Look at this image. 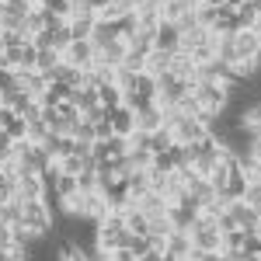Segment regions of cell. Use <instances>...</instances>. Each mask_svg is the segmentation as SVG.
<instances>
[{
	"label": "cell",
	"mask_w": 261,
	"mask_h": 261,
	"mask_svg": "<svg viewBox=\"0 0 261 261\" xmlns=\"http://www.w3.org/2000/svg\"><path fill=\"white\" fill-rule=\"evenodd\" d=\"M192 98H195L202 119L209 122V125L220 119V115H226V112H230V94H226V87H223V84H213V81L192 84Z\"/></svg>",
	"instance_id": "cell-1"
},
{
	"label": "cell",
	"mask_w": 261,
	"mask_h": 261,
	"mask_svg": "<svg viewBox=\"0 0 261 261\" xmlns=\"http://www.w3.org/2000/svg\"><path fill=\"white\" fill-rule=\"evenodd\" d=\"M188 237H192V251H202V254H220L223 251V233L213 216H195V223L188 226Z\"/></svg>",
	"instance_id": "cell-2"
},
{
	"label": "cell",
	"mask_w": 261,
	"mask_h": 261,
	"mask_svg": "<svg viewBox=\"0 0 261 261\" xmlns=\"http://www.w3.org/2000/svg\"><path fill=\"white\" fill-rule=\"evenodd\" d=\"M129 230H125V223H122V216L119 213H112L108 220H101V223H94V247L98 251H115V247H129Z\"/></svg>",
	"instance_id": "cell-3"
},
{
	"label": "cell",
	"mask_w": 261,
	"mask_h": 261,
	"mask_svg": "<svg viewBox=\"0 0 261 261\" xmlns=\"http://www.w3.org/2000/svg\"><path fill=\"white\" fill-rule=\"evenodd\" d=\"M53 223H56V213H53L49 195H45V199L24 202V213H21V226H24V230H32V233H39V237H49Z\"/></svg>",
	"instance_id": "cell-4"
},
{
	"label": "cell",
	"mask_w": 261,
	"mask_h": 261,
	"mask_svg": "<svg viewBox=\"0 0 261 261\" xmlns=\"http://www.w3.org/2000/svg\"><path fill=\"white\" fill-rule=\"evenodd\" d=\"M11 150H14V161H18L21 174H45V167L53 164V161H49V153L42 150L39 143H32V140L14 143Z\"/></svg>",
	"instance_id": "cell-5"
},
{
	"label": "cell",
	"mask_w": 261,
	"mask_h": 261,
	"mask_svg": "<svg viewBox=\"0 0 261 261\" xmlns=\"http://www.w3.org/2000/svg\"><path fill=\"white\" fill-rule=\"evenodd\" d=\"M192 87L185 81H178L174 73H167V77H157V98H153V105H161V108H174L185 94H188Z\"/></svg>",
	"instance_id": "cell-6"
},
{
	"label": "cell",
	"mask_w": 261,
	"mask_h": 261,
	"mask_svg": "<svg viewBox=\"0 0 261 261\" xmlns=\"http://www.w3.org/2000/svg\"><path fill=\"white\" fill-rule=\"evenodd\" d=\"M94 11L87 7V4H81V7H73V14H70V21H66V28H70V39L73 42H91V28H94Z\"/></svg>",
	"instance_id": "cell-7"
},
{
	"label": "cell",
	"mask_w": 261,
	"mask_h": 261,
	"mask_svg": "<svg viewBox=\"0 0 261 261\" xmlns=\"http://www.w3.org/2000/svg\"><path fill=\"white\" fill-rule=\"evenodd\" d=\"M230 42H233V56H237V63L241 60H258L261 56V39L251 32V28H237V32L230 35Z\"/></svg>",
	"instance_id": "cell-8"
},
{
	"label": "cell",
	"mask_w": 261,
	"mask_h": 261,
	"mask_svg": "<svg viewBox=\"0 0 261 261\" xmlns=\"http://www.w3.org/2000/svg\"><path fill=\"white\" fill-rule=\"evenodd\" d=\"M14 195H18L21 202L45 199V195H49V188H45V178H42V174H18V181H14Z\"/></svg>",
	"instance_id": "cell-9"
},
{
	"label": "cell",
	"mask_w": 261,
	"mask_h": 261,
	"mask_svg": "<svg viewBox=\"0 0 261 261\" xmlns=\"http://www.w3.org/2000/svg\"><path fill=\"white\" fill-rule=\"evenodd\" d=\"M0 133L11 143H21V140H28V122H24V115H18V112H11V108L0 105Z\"/></svg>",
	"instance_id": "cell-10"
},
{
	"label": "cell",
	"mask_w": 261,
	"mask_h": 261,
	"mask_svg": "<svg viewBox=\"0 0 261 261\" xmlns=\"http://www.w3.org/2000/svg\"><path fill=\"white\" fill-rule=\"evenodd\" d=\"M157 129H164V108L153 105V101H146L143 108H136V133L150 136V133H157Z\"/></svg>",
	"instance_id": "cell-11"
},
{
	"label": "cell",
	"mask_w": 261,
	"mask_h": 261,
	"mask_svg": "<svg viewBox=\"0 0 261 261\" xmlns=\"http://www.w3.org/2000/svg\"><path fill=\"white\" fill-rule=\"evenodd\" d=\"M108 125H112V136L129 140V136L136 133V112H133V108H125V105H119V108H112V112H108Z\"/></svg>",
	"instance_id": "cell-12"
},
{
	"label": "cell",
	"mask_w": 261,
	"mask_h": 261,
	"mask_svg": "<svg viewBox=\"0 0 261 261\" xmlns=\"http://www.w3.org/2000/svg\"><path fill=\"white\" fill-rule=\"evenodd\" d=\"M63 63L66 66H81V70H91L94 66V45L84 39V42H70L63 49Z\"/></svg>",
	"instance_id": "cell-13"
},
{
	"label": "cell",
	"mask_w": 261,
	"mask_h": 261,
	"mask_svg": "<svg viewBox=\"0 0 261 261\" xmlns=\"http://www.w3.org/2000/svg\"><path fill=\"white\" fill-rule=\"evenodd\" d=\"M237 125H241L244 133L254 140V136H261V101H251V105H244V112H237Z\"/></svg>",
	"instance_id": "cell-14"
},
{
	"label": "cell",
	"mask_w": 261,
	"mask_h": 261,
	"mask_svg": "<svg viewBox=\"0 0 261 261\" xmlns=\"http://www.w3.org/2000/svg\"><path fill=\"white\" fill-rule=\"evenodd\" d=\"M167 205H171V202L164 199L161 192H153V188H150V192H143L140 199H136V209H140L146 220H153V216H164V213H167Z\"/></svg>",
	"instance_id": "cell-15"
},
{
	"label": "cell",
	"mask_w": 261,
	"mask_h": 261,
	"mask_svg": "<svg viewBox=\"0 0 261 261\" xmlns=\"http://www.w3.org/2000/svg\"><path fill=\"white\" fill-rule=\"evenodd\" d=\"M171 56H174V53L150 49V53H146V63H143V73L153 77V81H157V77H167V73H171Z\"/></svg>",
	"instance_id": "cell-16"
},
{
	"label": "cell",
	"mask_w": 261,
	"mask_h": 261,
	"mask_svg": "<svg viewBox=\"0 0 261 261\" xmlns=\"http://www.w3.org/2000/svg\"><path fill=\"white\" fill-rule=\"evenodd\" d=\"M226 213H230V216H233V223H237V230H258V213H254V209H251V205H244L241 199L237 202H230V205H226Z\"/></svg>",
	"instance_id": "cell-17"
},
{
	"label": "cell",
	"mask_w": 261,
	"mask_h": 261,
	"mask_svg": "<svg viewBox=\"0 0 261 261\" xmlns=\"http://www.w3.org/2000/svg\"><path fill=\"white\" fill-rule=\"evenodd\" d=\"M164 254H171V258L185 261L188 254H192V237H188V230H171L167 233V251Z\"/></svg>",
	"instance_id": "cell-18"
},
{
	"label": "cell",
	"mask_w": 261,
	"mask_h": 261,
	"mask_svg": "<svg viewBox=\"0 0 261 261\" xmlns=\"http://www.w3.org/2000/svg\"><path fill=\"white\" fill-rule=\"evenodd\" d=\"M178 45H181V32H178V24H167V21H161L153 49H161V53H178Z\"/></svg>",
	"instance_id": "cell-19"
},
{
	"label": "cell",
	"mask_w": 261,
	"mask_h": 261,
	"mask_svg": "<svg viewBox=\"0 0 261 261\" xmlns=\"http://www.w3.org/2000/svg\"><path fill=\"white\" fill-rule=\"evenodd\" d=\"M14 73H18V87H21V91H28L35 101H39V94L49 87V81L42 77L39 70H14Z\"/></svg>",
	"instance_id": "cell-20"
},
{
	"label": "cell",
	"mask_w": 261,
	"mask_h": 261,
	"mask_svg": "<svg viewBox=\"0 0 261 261\" xmlns=\"http://www.w3.org/2000/svg\"><path fill=\"white\" fill-rule=\"evenodd\" d=\"M119 39V28H115V21H94V28H91V45L101 49V45H108V42Z\"/></svg>",
	"instance_id": "cell-21"
},
{
	"label": "cell",
	"mask_w": 261,
	"mask_h": 261,
	"mask_svg": "<svg viewBox=\"0 0 261 261\" xmlns=\"http://www.w3.org/2000/svg\"><path fill=\"white\" fill-rule=\"evenodd\" d=\"M199 216V209H192V205H167V220L174 230H188L192 223Z\"/></svg>",
	"instance_id": "cell-22"
},
{
	"label": "cell",
	"mask_w": 261,
	"mask_h": 261,
	"mask_svg": "<svg viewBox=\"0 0 261 261\" xmlns=\"http://www.w3.org/2000/svg\"><path fill=\"white\" fill-rule=\"evenodd\" d=\"M153 42H157V32H150V28H136L129 39H125V45H129V53H150L153 49Z\"/></svg>",
	"instance_id": "cell-23"
},
{
	"label": "cell",
	"mask_w": 261,
	"mask_h": 261,
	"mask_svg": "<svg viewBox=\"0 0 261 261\" xmlns=\"http://www.w3.org/2000/svg\"><path fill=\"white\" fill-rule=\"evenodd\" d=\"M91 161H94L91 153H77V150H73V153H66L63 161H56V167H60L63 174H73V178H77V174H81V171H84Z\"/></svg>",
	"instance_id": "cell-24"
},
{
	"label": "cell",
	"mask_w": 261,
	"mask_h": 261,
	"mask_svg": "<svg viewBox=\"0 0 261 261\" xmlns=\"http://www.w3.org/2000/svg\"><path fill=\"white\" fill-rule=\"evenodd\" d=\"M70 105H73L81 115H87L91 108H98V91H94V87H81V91L70 94Z\"/></svg>",
	"instance_id": "cell-25"
},
{
	"label": "cell",
	"mask_w": 261,
	"mask_h": 261,
	"mask_svg": "<svg viewBox=\"0 0 261 261\" xmlns=\"http://www.w3.org/2000/svg\"><path fill=\"white\" fill-rule=\"evenodd\" d=\"M119 216H122L125 230H129L133 237H146V216H143L136 205H133V209H125V213H119Z\"/></svg>",
	"instance_id": "cell-26"
},
{
	"label": "cell",
	"mask_w": 261,
	"mask_h": 261,
	"mask_svg": "<svg viewBox=\"0 0 261 261\" xmlns=\"http://www.w3.org/2000/svg\"><path fill=\"white\" fill-rule=\"evenodd\" d=\"M32 101H35V98H32L28 91H21V87H14V91H7V94H4V108H11V112H18V115H24Z\"/></svg>",
	"instance_id": "cell-27"
},
{
	"label": "cell",
	"mask_w": 261,
	"mask_h": 261,
	"mask_svg": "<svg viewBox=\"0 0 261 261\" xmlns=\"http://www.w3.org/2000/svg\"><path fill=\"white\" fill-rule=\"evenodd\" d=\"M244 188H247V178H244L241 171H233V174L226 178V185H223V192H220V195H223L226 202H237V199L244 195Z\"/></svg>",
	"instance_id": "cell-28"
},
{
	"label": "cell",
	"mask_w": 261,
	"mask_h": 261,
	"mask_svg": "<svg viewBox=\"0 0 261 261\" xmlns=\"http://www.w3.org/2000/svg\"><path fill=\"white\" fill-rule=\"evenodd\" d=\"M60 63H63V56L56 53V49H39V56H35V70H39L42 77H49Z\"/></svg>",
	"instance_id": "cell-29"
},
{
	"label": "cell",
	"mask_w": 261,
	"mask_h": 261,
	"mask_svg": "<svg viewBox=\"0 0 261 261\" xmlns=\"http://www.w3.org/2000/svg\"><path fill=\"white\" fill-rule=\"evenodd\" d=\"M84 73H87V70H81V66H66V63H63L56 84H66L70 91H81V87H84Z\"/></svg>",
	"instance_id": "cell-30"
},
{
	"label": "cell",
	"mask_w": 261,
	"mask_h": 261,
	"mask_svg": "<svg viewBox=\"0 0 261 261\" xmlns=\"http://www.w3.org/2000/svg\"><path fill=\"white\" fill-rule=\"evenodd\" d=\"M244 247H247V230H230V233H223V251L220 254H241Z\"/></svg>",
	"instance_id": "cell-31"
},
{
	"label": "cell",
	"mask_w": 261,
	"mask_h": 261,
	"mask_svg": "<svg viewBox=\"0 0 261 261\" xmlns=\"http://www.w3.org/2000/svg\"><path fill=\"white\" fill-rule=\"evenodd\" d=\"M98 105L105 108V112L119 108V105H122V91L115 87V84H101V87H98Z\"/></svg>",
	"instance_id": "cell-32"
},
{
	"label": "cell",
	"mask_w": 261,
	"mask_h": 261,
	"mask_svg": "<svg viewBox=\"0 0 261 261\" xmlns=\"http://www.w3.org/2000/svg\"><path fill=\"white\" fill-rule=\"evenodd\" d=\"M21 213H24V202L14 195L7 205H0V223H7V226H21Z\"/></svg>",
	"instance_id": "cell-33"
},
{
	"label": "cell",
	"mask_w": 261,
	"mask_h": 261,
	"mask_svg": "<svg viewBox=\"0 0 261 261\" xmlns=\"http://www.w3.org/2000/svg\"><path fill=\"white\" fill-rule=\"evenodd\" d=\"M136 81H140V73H133V70H125V66H115V70H112V84L119 87L122 94H125V91H133Z\"/></svg>",
	"instance_id": "cell-34"
},
{
	"label": "cell",
	"mask_w": 261,
	"mask_h": 261,
	"mask_svg": "<svg viewBox=\"0 0 261 261\" xmlns=\"http://www.w3.org/2000/svg\"><path fill=\"white\" fill-rule=\"evenodd\" d=\"M185 11H192L185 0H164V7H161V21H167V24H174V21L185 14Z\"/></svg>",
	"instance_id": "cell-35"
},
{
	"label": "cell",
	"mask_w": 261,
	"mask_h": 261,
	"mask_svg": "<svg viewBox=\"0 0 261 261\" xmlns=\"http://www.w3.org/2000/svg\"><path fill=\"white\" fill-rule=\"evenodd\" d=\"M174 146V140H171V133L167 129H157V133H150V153L157 157V153H167Z\"/></svg>",
	"instance_id": "cell-36"
},
{
	"label": "cell",
	"mask_w": 261,
	"mask_h": 261,
	"mask_svg": "<svg viewBox=\"0 0 261 261\" xmlns=\"http://www.w3.org/2000/svg\"><path fill=\"white\" fill-rule=\"evenodd\" d=\"M241 202H244V205H251V209L261 216V181H247V188H244Z\"/></svg>",
	"instance_id": "cell-37"
},
{
	"label": "cell",
	"mask_w": 261,
	"mask_h": 261,
	"mask_svg": "<svg viewBox=\"0 0 261 261\" xmlns=\"http://www.w3.org/2000/svg\"><path fill=\"white\" fill-rule=\"evenodd\" d=\"M174 226H171V220H167V213L164 216H153V220H146V237H167Z\"/></svg>",
	"instance_id": "cell-38"
},
{
	"label": "cell",
	"mask_w": 261,
	"mask_h": 261,
	"mask_svg": "<svg viewBox=\"0 0 261 261\" xmlns=\"http://www.w3.org/2000/svg\"><path fill=\"white\" fill-rule=\"evenodd\" d=\"M136 21H140V28L157 32V28H161V11H146V7H140V11H136Z\"/></svg>",
	"instance_id": "cell-39"
},
{
	"label": "cell",
	"mask_w": 261,
	"mask_h": 261,
	"mask_svg": "<svg viewBox=\"0 0 261 261\" xmlns=\"http://www.w3.org/2000/svg\"><path fill=\"white\" fill-rule=\"evenodd\" d=\"M77 143H94V122H87V119H81L77 125H73V133H70Z\"/></svg>",
	"instance_id": "cell-40"
},
{
	"label": "cell",
	"mask_w": 261,
	"mask_h": 261,
	"mask_svg": "<svg viewBox=\"0 0 261 261\" xmlns=\"http://www.w3.org/2000/svg\"><path fill=\"white\" fill-rule=\"evenodd\" d=\"M32 7H35L32 0H4V4H0V11H7V14H18V18H24Z\"/></svg>",
	"instance_id": "cell-41"
},
{
	"label": "cell",
	"mask_w": 261,
	"mask_h": 261,
	"mask_svg": "<svg viewBox=\"0 0 261 261\" xmlns=\"http://www.w3.org/2000/svg\"><path fill=\"white\" fill-rule=\"evenodd\" d=\"M115 28H119V39L125 42L129 35H133V32H136V28H140V21H136V14H125V18L115 21Z\"/></svg>",
	"instance_id": "cell-42"
},
{
	"label": "cell",
	"mask_w": 261,
	"mask_h": 261,
	"mask_svg": "<svg viewBox=\"0 0 261 261\" xmlns=\"http://www.w3.org/2000/svg\"><path fill=\"white\" fill-rule=\"evenodd\" d=\"M56 115H60L63 122H70V125H77V122H81V112H77V108H73L70 101H63V105H56Z\"/></svg>",
	"instance_id": "cell-43"
},
{
	"label": "cell",
	"mask_w": 261,
	"mask_h": 261,
	"mask_svg": "<svg viewBox=\"0 0 261 261\" xmlns=\"http://www.w3.org/2000/svg\"><path fill=\"white\" fill-rule=\"evenodd\" d=\"M143 63H146V56H143V53H125L122 66H125V70H133V73H143Z\"/></svg>",
	"instance_id": "cell-44"
},
{
	"label": "cell",
	"mask_w": 261,
	"mask_h": 261,
	"mask_svg": "<svg viewBox=\"0 0 261 261\" xmlns=\"http://www.w3.org/2000/svg\"><path fill=\"white\" fill-rule=\"evenodd\" d=\"M14 87H18V73L14 70H0V94L14 91Z\"/></svg>",
	"instance_id": "cell-45"
},
{
	"label": "cell",
	"mask_w": 261,
	"mask_h": 261,
	"mask_svg": "<svg viewBox=\"0 0 261 261\" xmlns=\"http://www.w3.org/2000/svg\"><path fill=\"white\" fill-rule=\"evenodd\" d=\"M11 244H14V226L0 223V251H11Z\"/></svg>",
	"instance_id": "cell-46"
},
{
	"label": "cell",
	"mask_w": 261,
	"mask_h": 261,
	"mask_svg": "<svg viewBox=\"0 0 261 261\" xmlns=\"http://www.w3.org/2000/svg\"><path fill=\"white\" fill-rule=\"evenodd\" d=\"M108 261H136V251L133 247H115V251H108Z\"/></svg>",
	"instance_id": "cell-47"
},
{
	"label": "cell",
	"mask_w": 261,
	"mask_h": 261,
	"mask_svg": "<svg viewBox=\"0 0 261 261\" xmlns=\"http://www.w3.org/2000/svg\"><path fill=\"white\" fill-rule=\"evenodd\" d=\"M216 226H220V233H230V230H237V223H233V216L223 209L220 216H216Z\"/></svg>",
	"instance_id": "cell-48"
},
{
	"label": "cell",
	"mask_w": 261,
	"mask_h": 261,
	"mask_svg": "<svg viewBox=\"0 0 261 261\" xmlns=\"http://www.w3.org/2000/svg\"><path fill=\"white\" fill-rule=\"evenodd\" d=\"M11 199H14V181L0 178V205H7Z\"/></svg>",
	"instance_id": "cell-49"
},
{
	"label": "cell",
	"mask_w": 261,
	"mask_h": 261,
	"mask_svg": "<svg viewBox=\"0 0 261 261\" xmlns=\"http://www.w3.org/2000/svg\"><path fill=\"white\" fill-rule=\"evenodd\" d=\"M84 4H87V7H91L94 14H101V11H105V7H108L112 0H84Z\"/></svg>",
	"instance_id": "cell-50"
},
{
	"label": "cell",
	"mask_w": 261,
	"mask_h": 261,
	"mask_svg": "<svg viewBox=\"0 0 261 261\" xmlns=\"http://www.w3.org/2000/svg\"><path fill=\"white\" fill-rule=\"evenodd\" d=\"M251 157L261 164V136H254V140H251Z\"/></svg>",
	"instance_id": "cell-51"
},
{
	"label": "cell",
	"mask_w": 261,
	"mask_h": 261,
	"mask_svg": "<svg viewBox=\"0 0 261 261\" xmlns=\"http://www.w3.org/2000/svg\"><path fill=\"white\" fill-rule=\"evenodd\" d=\"M251 32H254V35H258V39H261V14H258V18H254V24H251Z\"/></svg>",
	"instance_id": "cell-52"
},
{
	"label": "cell",
	"mask_w": 261,
	"mask_h": 261,
	"mask_svg": "<svg viewBox=\"0 0 261 261\" xmlns=\"http://www.w3.org/2000/svg\"><path fill=\"white\" fill-rule=\"evenodd\" d=\"M223 7H230V11H237V7H241V0H223Z\"/></svg>",
	"instance_id": "cell-53"
},
{
	"label": "cell",
	"mask_w": 261,
	"mask_h": 261,
	"mask_svg": "<svg viewBox=\"0 0 261 261\" xmlns=\"http://www.w3.org/2000/svg\"><path fill=\"white\" fill-rule=\"evenodd\" d=\"M66 4H70V7H81V4H84V0H66Z\"/></svg>",
	"instance_id": "cell-54"
},
{
	"label": "cell",
	"mask_w": 261,
	"mask_h": 261,
	"mask_svg": "<svg viewBox=\"0 0 261 261\" xmlns=\"http://www.w3.org/2000/svg\"><path fill=\"white\" fill-rule=\"evenodd\" d=\"M0 261H11V254H7V251H0Z\"/></svg>",
	"instance_id": "cell-55"
},
{
	"label": "cell",
	"mask_w": 261,
	"mask_h": 261,
	"mask_svg": "<svg viewBox=\"0 0 261 261\" xmlns=\"http://www.w3.org/2000/svg\"><path fill=\"white\" fill-rule=\"evenodd\" d=\"M185 4H188V7H199V0H185Z\"/></svg>",
	"instance_id": "cell-56"
},
{
	"label": "cell",
	"mask_w": 261,
	"mask_h": 261,
	"mask_svg": "<svg viewBox=\"0 0 261 261\" xmlns=\"http://www.w3.org/2000/svg\"><path fill=\"white\" fill-rule=\"evenodd\" d=\"M164 261H178V258H171V254H164Z\"/></svg>",
	"instance_id": "cell-57"
},
{
	"label": "cell",
	"mask_w": 261,
	"mask_h": 261,
	"mask_svg": "<svg viewBox=\"0 0 261 261\" xmlns=\"http://www.w3.org/2000/svg\"><path fill=\"white\" fill-rule=\"evenodd\" d=\"M258 233H261V220H258Z\"/></svg>",
	"instance_id": "cell-58"
},
{
	"label": "cell",
	"mask_w": 261,
	"mask_h": 261,
	"mask_svg": "<svg viewBox=\"0 0 261 261\" xmlns=\"http://www.w3.org/2000/svg\"><path fill=\"white\" fill-rule=\"evenodd\" d=\"M0 105H4V94H0Z\"/></svg>",
	"instance_id": "cell-59"
},
{
	"label": "cell",
	"mask_w": 261,
	"mask_h": 261,
	"mask_svg": "<svg viewBox=\"0 0 261 261\" xmlns=\"http://www.w3.org/2000/svg\"><path fill=\"white\" fill-rule=\"evenodd\" d=\"M32 4H35V0H32Z\"/></svg>",
	"instance_id": "cell-60"
},
{
	"label": "cell",
	"mask_w": 261,
	"mask_h": 261,
	"mask_svg": "<svg viewBox=\"0 0 261 261\" xmlns=\"http://www.w3.org/2000/svg\"><path fill=\"white\" fill-rule=\"evenodd\" d=\"M0 4H4V0H0Z\"/></svg>",
	"instance_id": "cell-61"
}]
</instances>
